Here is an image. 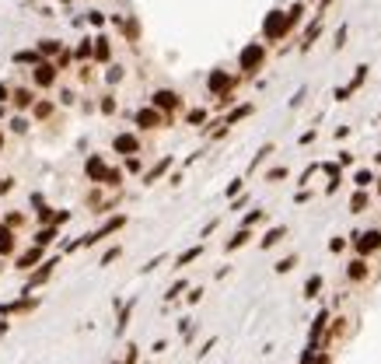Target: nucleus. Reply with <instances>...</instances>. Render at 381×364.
I'll return each instance as SVG.
<instances>
[{"mask_svg": "<svg viewBox=\"0 0 381 364\" xmlns=\"http://www.w3.org/2000/svg\"><path fill=\"white\" fill-rule=\"evenodd\" d=\"M56 263H60V259H46V263H39V270H35V273H28V284L21 287V294H32V287H42V284L53 277Z\"/></svg>", "mask_w": 381, "mask_h": 364, "instance_id": "1", "label": "nucleus"}, {"mask_svg": "<svg viewBox=\"0 0 381 364\" xmlns=\"http://www.w3.org/2000/svg\"><path fill=\"white\" fill-rule=\"evenodd\" d=\"M42 263V245H32L28 252H21L18 256V270H32V266Z\"/></svg>", "mask_w": 381, "mask_h": 364, "instance_id": "2", "label": "nucleus"}, {"mask_svg": "<svg viewBox=\"0 0 381 364\" xmlns=\"http://www.w3.org/2000/svg\"><path fill=\"white\" fill-rule=\"evenodd\" d=\"M0 256H14V231H11V224H0Z\"/></svg>", "mask_w": 381, "mask_h": 364, "instance_id": "3", "label": "nucleus"}, {"mask_svg": "<svg viewBox=\"0 0 381 364\" xmlns=\"http://www.w3.org/2000/svg\"><path fill=\"white\" fill-rule=\"evenodd\" d=\"M53 238H60V224H49V228H42V231H35V245H53Z\"/></svg>", "mask_w": 381, "mask_h": 364, "instance_id": "4", "label": "nucleus"}, {"mask_svg": "<svg viewBox=\"0 0 381 364\" xmlns=\"http://www.w3.org/2000/svg\"><path fill=\"white\" fill-rule=\"evenodd\" d=\"M35 81H39L42 88L56 81V70H53V63H39V70H35Z\"/></svg>", "mask_w": 381, "mask_h": 364, "instance_id": "5", "label": "nucleus"}, {"mask_svg": "<svg viewBox=\"0 0 381 364\" xmlns=\"http://www.w3.org/2000/svg\"><path fill=\"white\" fill-rule=\"evenodd\" d=\"M88 175H91L95 182H105V175H109V172H105L101 158H91V161H88Z\"/></svg>", "mask_w": 381, "mask_h": 364, "instance_id": "6", "label": "nucleus"}, {"mask_svg": "<svg viewBox=\"0 0 381 364\" xmlns=\"http://www.w3.org/2000/svg\"><path fill=\"white\" fill-rule=\"evenodd\" d=\"M154 102H158L161 109H168V105L175 109V105H179V95H175V91H158V95H154Z\"/></svg>", "mask_w": 381, "mask_h": 364, "instance_id": "7", "label": "nucleus"}, {"mask_svg": "<svg viewBox=\"0 0 381 364\" xmlns=\"http://www.w3.org/2000/svg\"><path fill=\"white\" fill-rule=\"evenodd\" d=\"M14 63H42V53H35V49H21V53H14Z\"/></svg>", "mask_w": 381, "mask_h": 364, "instance_id": "8", "label": "nucleus"}, {"mask_svg": "<svg viewBox=\"0 0 381 364\" xmlns=\"http://www.w3.org/2000/svg\"><path fill=\"white\" fill-rule=\"evenodd\" d=\"M259 60H262V49H259V46H248V49L241 53V63H245V67H252V63H259Z\"/></svg>", "mask_w": 381, "mask_h": 364, "instance_id": "9", "label": "nucleus"}, {"mask_svg": "<svg viewBox=\"0 0 381 364\" xmlns=\"http://www.w3.org/2000/svg\"><path fill=\"white\" fill-rule=\"evenodd\" d=\"M116 151H126V154H133V151H137V137H116Z\"/></svg>", "mask_w": 381, "mask_h": 364, "instance_id": "10", "label": "nucleus"}, {"mask_svg": "<svg viewBox=\"0 0 381 364\" xmlns=\"http://www.w3.org/2000/svg\"><path fill=\"white\" fill-rule=\"evenodd\" d=\"M39 53H46V56L60 53V42H56V39H42V42H39Z\"/></svg>", "mask_w": 381, "mask_h": 364, "instance_id": "11", "label": "nucleus"}, {"mask_svg": "<svg viewBox=\"0 0 381 364\" xmlns=\"http://www.w3.org/2000/svg\"><path fill=\"white\" fill-rule=\"evenodd\" d=\"M14 105H18V109H28V105H32V91H25V88L14 91Z\"/></svg>", "mask_w": 381, "mask_h": 364, "instance_id": "12", "label": "nucleus"}, {"mask_svg": "<svg viewBox=\"0 0 381 364\" xmlns=\"http://www.w3.org/2000/svg\"><path fill=\"white\" fill-rule=\"evenodd\" d=\"M137 123H140V126H154V123H158V112H151V109H143L140 116H137Z\"/></svg>", "mask_w": 381, "mask_h": 364, "instance_id": "13", "label": "nucleus"}, {"mask_svg": "<svg viewBox=\"0 0 381 364\" xmlns=\"http://www.w3.org/2000/svg\"><path fill=\"white\" fill-rule=\"evenodd\" d=\"M95 42H98V46H95V56L105 60V56H109V42H105V39H95Z\"/></svg>", "mask_w": 381, "mask_h": 364, "instance_id": "14", "label": "nucleus"}, {"mask_svg": "<svg viewBox=\"0 0 381 364\" xmlns=\"http://www.w3.org/2000/svg\"><path fill=\"white\" fill-rule=\"evenodd\" d=\"M248 242V231H241V235H235L231 242H227V249H238V245H245Z\"/></svg>", "mask_w": 381, "mask_h": 364, "instance_id": "15", "label": "nucleus"}, {"mask_svg": "<svg viewBox=\"0 0 381 364\" xmlns=\"http://www.w3.org/2000/svg\"><path fill=\"white\" fill-rule=\"evenodd\" d=\"M224 84H227V77H224V74H214V77H210V88H214V91H221Z\"/></svg>", "mask_w": 381, "mask_h": 364, "instance_id": "16", "label": "nucleus"}, {"mask_svg": "<svg viewBox=\"0 0 381 364\" xmlns=\"http://www.w3.org/2000/svg\"><path fill=\"white\" fill-rule=\"evenodd\" d=\"M11 130H14V133H25V130H28V123H25V119H21V116H18V119L11 123Z\"/></svg>", "mask_w": 381, "mask_h": 364, "instance_id": "17", "label": "nucleus"}, {"mask_svg": "<svg viewBox=\"0 0 381 364\" xmlns=\"http://www.w3.org/2000/svg\"><path fill=\"white\" fill-rule=\"evenodd\" d=\"M196 256H200V249H189V252H185V256H182L179 263H182V266H185V263H193V259H196Z\"/></svg>", "mask_w": 381, "mask_h": 364, "instance_id": "18", "label": "nucleus"}, {"mask_svg": "<svg viewBox=\"0 0 381 364\" xmlns=\"http://www.w3.org/2000/svg\"><path fill=\"white\" fill-rule=\"evenodd\" d=\"M319 287H322V280H319V277H311V280H308V298H311V294H315Z\"/></svg>", "mask_w": 381, "mask_h": 364, "instance_id": "19", "label": "nucleus"}, {"mask_svg": "<svg viewBox=\"0 0 381 364\" xmlns=\"http://www.w3.org/2000/svg\"><path fill=\"white\" fill-rule=\"evenodd\" d=\"M11 186H14V179H0V196H4V193H11Z\"/></svg>", "mask_w": 381, "mask_h": 364, "instance_id": "20", "label": "nucleus"}, {"mask_svg": "<svg viewBox=\"0 0 381 364\" xmlns=\"http://www.w3.org/2000/svg\"><path fill=\"white\" fill-rule=\"evenodd\" d=\"M11 98V88H7V84H0V102H7Z\"/></svg>", "mask_w": 381, "mask_h": 364, "instance_id": "21", "label": "nucleus"}, {"mask_svg": "<svg viewBox=\"0 0 381 364\" xmlns=\"http://www.w3.org/2000/svg\"><path fill=\"white\" fill-rule=\"evenodd\" d=\"M7 329H11V326L4 322V319H0V336H4V333H7Z\"/></svg>", "mask_w": 381, "mask_h": 364, "instance_id": "22", "label": "nucleus"}]
</instances>
